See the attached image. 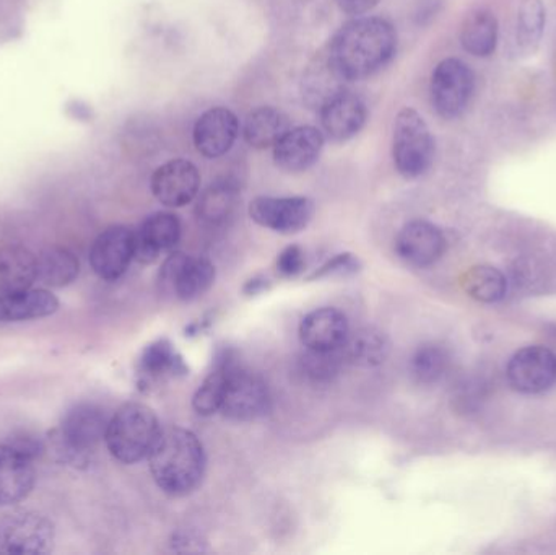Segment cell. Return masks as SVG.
<instances>
[{
    "instance_id": "cell-1",
    "label": "cell",
    "mask_w": 556,
    "mask_h": 555,
    "mask_svg": "<svg viewBox=\"0 0 556 555\" xmlns=\"http://www.w3.org/2000/svg\"><path fill=\"white\" fill-rule=\"evenodd\" d=\"M326 49L346 81L363 80L392 61L397 51V33L388 20L359 16L345 23Z\"/></svg>"
},
{
    "instance_id": "cell-2",
    "label": "cell",
    "mask_w": 556,
    "mask_h": 555,
    "mask_svg": "<svg viewBox=\"0 0 556 555\" xmlns=\"http://www.w3.org/2000/svg\"><path fill=\"white\" fill-rule=\"evenodd\" d=\"M153 481L165 494L185 497L201 485L205 472L204 445L191 430H163L149 456Z\"/></svg>"
},
{
    "instance_id": "cell-3",
    "label": "cell",
    "mask_w": 556,
    "mask_h": 555,
    "mask_svg": "<svg viewBox=\"0 0 556 555\" xmlns=\"http://www.w3.org/2000/svg\"><path fill=\"white\" fill-rule=\"evenodd\" d=\"M162 432L159 417L149 406L127 403L110 417L104 442L117 462L136 465L149 459Z\"/></svg>"
},
{
    "instance_id": "cell-4",
    "label": "cell",
    "mask_w": 556,
    "mask_h": 555,
    "mask_svg": "<svg viewBox=\"0 0 556 555\" xmlns=\"http://www.w3.org/2000/svg\"><path fill=\"white\" fill-rule=\"evenodd\" d=\"M108 424L110 417L103 407L93 403L75 404L52 433L55 455L74 468L90 465L94 450L106 437Z\"/></svg>"
},
{
    "instance_id": "cell-5",
    "label": "cell",
    "mask_w": 556,
    "mask_h": 555,
    "mask_svg": "<svg viewBox=\"0 0 556 555\" xmlns=\"http://www.w3.org/2000/svg\"><path fill=\"white\" fill-rule=\"evenodd\" d=\"M392 155L395 168L407 179L420 178L433 163L434 139L430 127L412 108H404L395 117Z\"/></svg>"
},
{
    "instance_id": "cell-6",
    "label": "cell",
    "mask_w": 556,
    "mask_h": 555,
    "mask_svg": "<svg viewBox=\"0 0 556 555\" xmlns=\"http://www.w3.org/2000/svg\"><path fill=\"white\" fill-rule=\"evenodd\" d=\"M270 391L260 375L240 362L231 367L222 396L220 413L238 422L261 419L270 411Z\"/></svg>"
},
{
    "instance_id": "cell-7",
    "label": "cell",
    "mask_w": 556,
    "mask_h": 555,
    "mask_svg": "<svg viewBox=\"0 0 556 555\" xmlns=\"http://www.w3.org/2000/svg\"><path fill=\"white\" fill-rule=\"evenodd\" d=\"M476 88L472 68L450 58L441 61L431 77V101L437 113L444 119H456L469 106Z\"/></svg>"
},
{
    "instance_id": "cell-8",
    "label": "cell",
    "mask_w": 556,
    "mask_h": 555,
    "mask_svg": "<svg viewBox=\"0 0 556 555\" xmlns=\"http://www.w3.org/2000/svg\"><path fill=\"white\" fill-rule=\"evenodd\" d=\"M54 525L35 512H18L0 520V553L45 554L54 544Z\"/></svg>"
},
{
    "instance_id": "cell-9",
    "label": "cell",
    "mask_w": 556,
    "mask_h": 555,
    "mask_svg": "<svg viewBox=\"0 0 556 555\" xmlns=\"http://www.w3.org/2000/svg\"><path fill=\"white\" fill-rule=\"evenodd\" d=\"M160 282L176 299L192 302L204 295L215 282V266L205 257L175 253L163 264Z\"/></svg>"
},
{
    "instance_id": "cell-10",
    "label": "cell",
    "mask_w": 556,
    "mask_h": 555,
    "mask_svg": "<svg viewBox=\"0 0 556 555\" xmlns=\"http://www.w3.org/2000/svg\"><path fill=\"white\" fill-rule=\"evenodd\" d=\"M250 215L261 227L291 235L304 230L314 215V202L303 195L270 198L261 195L250 204Z\"/></svg>"
},
{
    "instance_id": "cell-11",
    "label": "cell",
    "mask_w": 556,
    "mask_h": 555,
    "mask_svg": "<svg viewBox=\"0 0 556 555\" xmlns=\"http://www.w3.org/2000/svg\"><path fill=\"white\" fill-rule=\"evenodd\" d=\"M506 375L519 393H544L556 383V355L542 345L521 349L509 361Z\"/></svg>"
},
{
    "instance_id": "cell-12",
    "label": "cell",
    "mask_w": 556,
    "mask_h": 555,
    "mask_svg": "<svg viewBox=\"0 0 556 555\" xmlns=\"http://www.w3.org/2000/svg\"><path fill=\"white\" fill-rule=\"evenodd\" d=\"M134 261V231L116 225L98 235L90 250V266L103 280H117Z\"/></svg>"
},
{
    "instance_id": "cell-13",
    "label": "cell",
    "mask_w": 556,
    "mask_h": 555,
    "mask_svg": "<svg viewBox=\"0 0 556 555\" xmlns=\"http://www.w3.org/2000/svg\"><path fill=\"white\" fill-rule=\"evenodd\" d=\"M201 189V173L188 160H172L152 176V192L166 207H182L194 201Z\"/></svg>"
},
{
    "instance_id": "cell-14",
    "label": "cell",
    "mask_w": 556,
    "mask_h": 555,
    "mask_svg": "<svg viewBox=\"0 0 556 555\" xmlns=\"http://www.w3.org/2000/svg\"><path fill=\"white\" fill-rule=\"evenodd\" d=\"M395 251L405 263L428 267L443 256L446 251V238L440 228L430 222H408L395 238Z\"/></svg>"
},
{
    "instance_id": "cell-15",
    "label": "cell",
    "mask_w": 556,
    "mask_h": 555,
    "mask_svg": "<svg viewBox=\"0 0 556 555\" xmlns=\"http://www.w3.org/2000/svg\"><path fill=\"white\" fill-rule=\"evenodd\" d=\"M181 224L175 214L156 212L150 215L134 231V260L140 264H152L178 244Z\"/></svg>"
},
{
    "instance_id": "cell-16",
    "label": "cell",
    "mask_w": 556,
    "mask_h": 555,
    "mask_svg": "<svg viewBox=\"0 0 556 555\" xmlns=\"http://www.w3.org/2000/svg\"><path fill=\"white\" fill-rule=\"evenodd\" d=\"M319 116L327 137L333 142H345L365 127L368 108L362 97L343 90L320 108Z\"/></svg>"
},
{
    "instance_id": "cell-17",
    "label": "cell",
    "mask_w": 556,
    "mask_h": 555,
    "mask_svg": "<svg viewBox=\"0 0 556 555\" xmlns=\"http://www.w3.org/2000/svg\"><path fill=\"white\" fill-rule=\"evenodd\" d=\"M240 123L237 114L228 108H212L205 111L194 126V143L199 153L207 159H218L230 152L237 142Z\"/></svg>"
},
{
    "instance_id": "cell-18",
    "label": "cell",
    "mask_w": 556,
    "mask_h": 555,
    "mask_svg": "<svg viewBox=\"0 0 556 555\" xmlns=\"http://www.w3.org/2000/svg\"><path fill=\"white\" fill-rule=\"evenodd\" d=\"M323 147L324 136L316 127H293L274 146V160L283 172H306L319 160Z\"/></svg>"
},
{
    "instance_id": "cell-19",
    "label": "cell",
    "mask_w": 556,
    "mask_h": 555,
    "mask_svg": "<svg viewBox=\"0 0 556 555\" xmlns=\"http://www.w3.org/2000/svg\"><path fill=\"white\" fill-rule=\"evenodd\" d=\"M349 332L346 316L330 306L307 313L300 325L301 344L309 351H339L345 344Z\"/></svg>"
},
{
    "instance_id": "cell-20",
    "label": "cell",
    "mask_w": 556,
    "mask_h": 555,
    "mask_svg": "<svg viewBox=\"0 0 556 555\" xmlns=\"http://www.w3.org/2000/svg\"><path fill=\"white\" fill-rule=\"evenodd\" d=\"M137 375L140 388H149L173 378L186 377L189 367L172 341L159 339L147 345L140 355Z\"/></svg>"
},
{
    "instance_id": "cell-21",
    "label": "cell",
    "mask_w": 556,
    "mask_h": 555,
    "mask_svg": "<svg viewBox=\"0 0 556 555\" xmlns=\"http://www.w3.org/2000/svg\"><path fill=\"white\" fill-rule=\"evenodd\" d=\"M33 459L16 452L9 443L0 445V507L28 497L35 488Z\"/></svg>"
},
{
    "instance_id": "cell-22",
    "label": "cell",
    "mask_w": 556,
    "mask_h": 555,
    "mask_svg": "<svg viewBox=\"0 0 556 555\" xmlns=\"http://www.w3.org/2000/svg\"><path fill=\"white\" fill-rule=\"evenodd\" d=\"M346 84L349 81L340 75L333 62L330 61L327 49H324L317 52L316 58L311 61L304 72L303 84H301L304 103L319 111L327 101L346 90Z\"/></svg>"
},
{
    "instance_id": "cell-23",
    "label": "cell",
    "mask_w": 556,
    "mask_h": 555,
    "mask_svg": "<svg viewBox=\"0 0 556 555\" xmlns=\"http://www.w3.org/2000/svg\"><path fill=\"white\" fill-rule=\"evenodd\" d=\"M59 310L58 297L45 289L0 293V323H22L48 318Z\"/></svg>"
},
{
    "instance_id": "cell-24",
    "label": "cell",
    "mask_w": 556,
    "mask_h": 555,
    "mask_svg": "<svg viewBox=\"0 0 556 555\" xmlns=\"http://www.w3.org/2000/svg\"><path fill=\"white\" fill-rule=\"evenodd\" d=\"M38 280V264L31 251L20 244L0 248V293L29 289Z\"/></svg>"
},
{
    "instance_id": "cell-25",
    "label": "cell",
    "mask_w": 556,
    "mask_h": 555,
    "mask_svg": "<svg viewBox=\"0 0 556 555\" xmlns=\"http://www.w3.org/2000/svg\"><path fill=\"white\" fill-rule=\"evenodd\" d=\"M391 344L388 336L376 328H362L349 332L345 344L342 345L346 365L359 368H375L384 364Z\"/></svg>"
},
{
    "instance_id": "cell-26",
    "label": "cell",
    "mask_w": 556,
    "mask_h": 555,
    "mask_svg": "<svg viewBox=\"0 0 556 555\" xmlns=\"http://www.w3.org/2000/svg\"><path fill=\"white\" fill-rule=\"evenodd\" d=\"M237 355L230 349L218 352L214 361V367L205 377L204 383L195 391L192 406L199 416H214L220 413L222 396H224L225 383L231 367L237 364Z\"/></svg>"
},
{
    "instance_id": "cell-27",
    "label": "cell",
    "mask_w": 556,
    "mask_h": 555,
    "mask_svg": "<svg viewBox=\"0 0 556 555\" xmlns=\"http://www.w3.org/2000/svg\"><path fill=\"white\" fill-rule=\"evenodd\" d=\"M460 42L476 58H489L498 45V20L489 10H476L464 20Z\"/></svg>"
},
{
    "instance_id": "cell-28",
    "label": "cell",
    "mask_w": 556,
    "mask_h": 555,
    "mask_svg": "<svg viewBox=\"0 0 556 555\" xmlns=\"http://www.w3.org/2000/svg\"><path fill=\"white\" fill-rule=\"evenodd\" d=\"M290 129V121L273 106H261L248 114L244 139L254 149H269Z\"/></svg>"
},
{
    "instance_id": "cell-29",
    "label": "cell",
    "mask_w": 556,
    "mask_h": 555,
    "mask_svg": "<svg viewBox=\"0 0 556 555\" xmlns=\"http://www.w3.org/2000/svg\"><path fill=\"white\" fill-rule=\"evenodd\" d=\"M38 280L45 286L61 289L71 286L80 273V263L72 251L65 248H49L36 257Z\"/></svg>"
},
{
    "instance_id": "cell-30",
    "label": "cell",
    "mask_w": 556,
    "mask_h": 555,
    "mask_svg": "<svg viewBox=\"0 0 556 555\" xmlns=\"http://www.w3.org/2000/svg\"><path fill=\"white\" fill-rule=\"evenodd\" d=\"M237 185L230 179L214 182L211 188L205 189L204 194L199 199V220L207 225H222L233 215L238 204Z\"/></svg>"
},
{
    "instance_id": "cell-31",
    "label": "cell",
    "mask_w": 556,
    "mask_h": 555,
    "mask_svg": "<svg viewBox=\"0 0 556 555\" xmlns=\"http://www.w3.org/2000/svg\"><path fill=\"white\" fill-rule=\"evenodd\" d=\"M545 28V7L542 0H522L516 16V46L525 55L534 54Z\"/></svg>"
},
{
    "instance_id": "cell-32",
    "label": "cell",
    "mask_w": 556,
    "mask_h": 555,
    "mask_svg": "<svg viewBox=\"0 0 556 555\" xmlns=\"http://www.w3.org/2000/svg\"><path fill=\"white\" fill-rule=\"evenodd\" d=\"M463 287L472 299L482 303H495L506 295L508 282L495 267L476 266L464 274Z\"/></svg>"
},
{
    "instance_id": "cell-33",
    "label": "cell",
    "mask_w": 556,
    "mask_h": 555,
    "mask_svg": "<svg viewBox=\"0 0 556 555\" xmlns=\"http://www.w3.org/2000/svg\"><path fill=\"white\" fill-rule=\"evenodd\" d=\"M345 365L342 349L329 352L306 349L304 354L301 355L300 362H298V368H300V374L303 375L304 380L314 384L332 383Z\"/></svg>"
},
{
    "instance_id": "cell-34",
    "label": "cell",
    "mask_w": 556,
    "mask_h": 555,
    "mask_svg": "<svg viewBox=\"0 0 556 555\" xmlns=\"http://www.w3.org/2000/svg\"><path fill=\"white\" fill-rule=\"evenodd\" d=\"M450 354L438 344H425L412 355V377L421 384L438 383L450 370Z\"/></svg>"
},
{
    "instance_id": "cell-35",
    "label": "cell",
    "mask_w": 556,
    "mask_h": 555,
    "mask_svg": "<svg viewBox=\"0 0 556 555\" xmlns=\"http://www.w3.org/2000/svg\"><path fill=\"white\" fill-rule=\"evenodd\" d=\"M362 263L355 254H337L332 260L319 267L316 273L311 274L309 280L329 279V277H349L359 273Z\"/></svg>"
},
{
    "instance_id": "cell-36",
    "label": "cell",
    "mask_w": 556,
    "mask_h": 555,
    "mask_svg": "<svg viewBox=\"0 0 556 555\" xmlns=\"http://www.w3.org/2000/svg\"><path fill=\"white\" fill-rule=\"evenodd\" d=\"M306 266V256H304L303 248L298 244L285 248L277 260V270L283 277H294L303 273Z\"/></svg>"
},
{
    "instance_id": "cell-37",
    "label": "cell",
    "mask_w": 556,
    "mask_h": 555,
    "mask_svg": "<svg viewBox=\"0 0 556 555\" xmlns=\"http://www.w3.org/2000/svg\"><path fill=\"white\" fill-rule=\"evenodd\" d=\"M7 443H9L10 446H13L16 452L25 455L26 458L33 459V462H35L42 452L41 440L29 436V433H18V436L13 437V439Z\"/></svg>"
},
{
    "instance_id": "cell-38",
    "label": "cell",
    "mask_w": 556,
    "mask_h": 555,
    "mask_svg": "<svg viewBox=\"0 0 556 555\" xmlns=\"http://www.w3.org/2000/svg\"><path fill=\"white\" fill-rule=\"evenodd\" d=\"M342 12L349 15H363L378 5L379 0H336Z\"/></svg>"
},
{
    "instance_id": "cell-39",
    "label": "cell",
    "mask_w": 556,
    "mask_h": 555,
    "mask_svg": "<svg viewBox=\"0 0 556 555\" xmlns=\"http://www.w3.org/2000/svg\"><path fill=\"white\" fill-rule=\"evenodd\" d=\"M267 289V280L263 279V277H256V279H251L250 282L244 287V293L248 295H256V293L263 292V290Z\"/></svg>"
}]
</instances>
